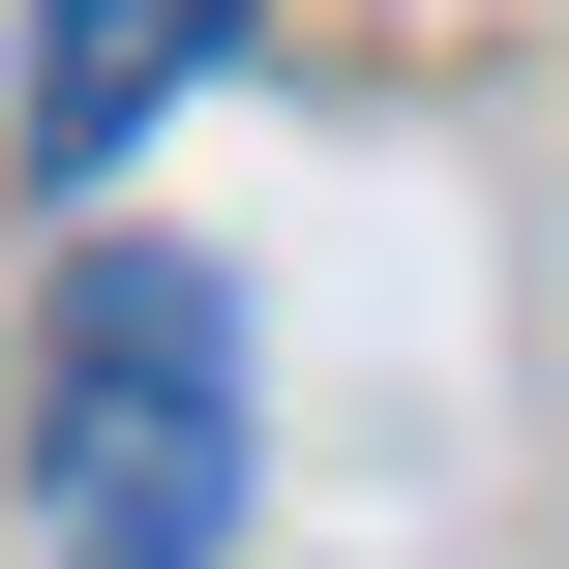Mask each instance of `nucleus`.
I'll return each instance as SVG.
<instances>
[{
    "label": "nucleus",
    "mask_w": 569,
    "mask_h": 569,
    "mask_svg": "<svg viewBox=\"0 0 569 569\" xmlns=\"http://www.w3.org/2000/svg\"><path fill=\"white\" fill-rule=\"evenodd\" d=\"M30 569H210L240 540V300L180 240H90L30 330Z\"/></svg>",
    "instance_id": "nucleus-1"
},
{
    "label": "nucleus",
    "mask_w": 569,
    "mask_h": 569,
    "mask_svg": "<svg viewBox=\"0 0 569 569\" xmlns=\"http://www.w3.org/2000/svg\"><path fill=\"white\" fill-rule=\"evenodd\" d=\"M240 30H270V0H30V90H0V180H30V210H90V180H120V150H150V120H180V90L240 60Z\"/></svg>",
    "instance_id": "nucleus-2"
}]
</instances>
